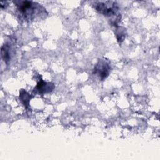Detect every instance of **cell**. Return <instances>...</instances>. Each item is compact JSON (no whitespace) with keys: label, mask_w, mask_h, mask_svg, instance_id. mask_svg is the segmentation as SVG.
<instances>
[{"label":"cell","mask_w":160,"mask_h":160,"mask_svg":"<svg viewBox=\"0 0 160 160\" xmlns=\"http://www.w3.org/2000/svg\"><path fill=\"white\" fill-rule=\"evenodd\" d=\"M19 12L27 19H31L35 12L36 6L31 1H18L16 2Z\"/></svg>","instance_id":"6da1fadb"},{"label":"cell","mask_w":160,"mask_h":160,"mask_svg":"<svg viewBox=\"0 0 160 160\" xmlns=\"http://www.w3.org/2000/svg\"><path fill=\"white\" fill-rule=\"evenodd\" d=\"M111 2L109 1L108 2V4H106V2H99L95 6L96 9L104 16H111L116 14L118 7L115 5L114 2H113L112 4H111Z\"/></svg>","instance_id":"7a4b0ae2"},{"label":"cell","mask_w":160,"mask_h":160,"mask_svg":"<svg viewBox=\"0 0 160 160\" xmlns=\"http://www.w3.org/2000/svg\"><path fill=\"white\" fill-rule=\"evenodd\" d=\"M110 66L105 60L99 61L94 67V74H96L101 79H105L109 74Z\"/></svg>","instance_id":"3957f363"},{"label":"cell","mask_w":160,"mask_h":160,"mask_svg":"<svg viewBox=\"0 0 160 160\" xmlns=\"http://www.w3.org/2000/svg\"><path fill=\"white\" fill-rule=\"evenodd\" d=\"M40 92H48L51 91L53 89V86L51 83L39 82L36 88Z\"/></svg>","instance_id":"277c9868"}]
</instances>
